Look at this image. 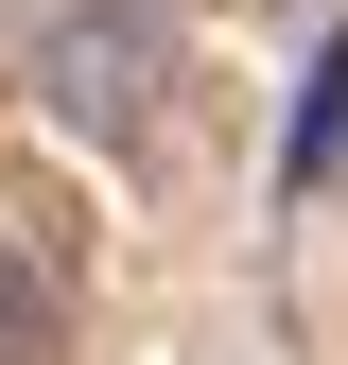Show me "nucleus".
<instances>
[{
    "mask_svg": "<svg viewBox=\"0 0 348 365\" xmlns=\"http://www.w3.org/2000/svg\"><path fill=\"white\" fill-rule=\"evenodd\" d=\"M53 348H70V261L0 244V365H53Z\"/></svg>",
    "mask_w": 348,
    "mask_h": 365,
    "instance_id": "obj_3",
    "label": "nucleus"
},
{
    "mask_svg": "<svg viewBox=\"0 0 348 365\" xmlns=\"http://www.w3.org/2000/svg\"><path fill=\"white\" fill-rule=\"evenodd\" d=\"M331 157H348V18H331V53H314V87H296V122H279V192L314 209V192H331Z\"/></svg>",
    "mask_w": 348,
    "mask_h": 365,
    "instance_id": "obj_2",
    "label": "nucleus"
},
{
    "mask_svg": "<svg viewBox=\"0 0 348 365\" xmlns=\"http://www.w3.org/2000/svg\"><path fill=\"white\" fill-rule=\"evenodd\" d=\"M174 87V18L157 0H53L35 18V105L70 122V140H140Z\"/></svg>",
    "mask_w": 348,
    "mask_h": 365,
    "instance_id": "obj_1",
    "label": "nucleus"
}]
</instances>
